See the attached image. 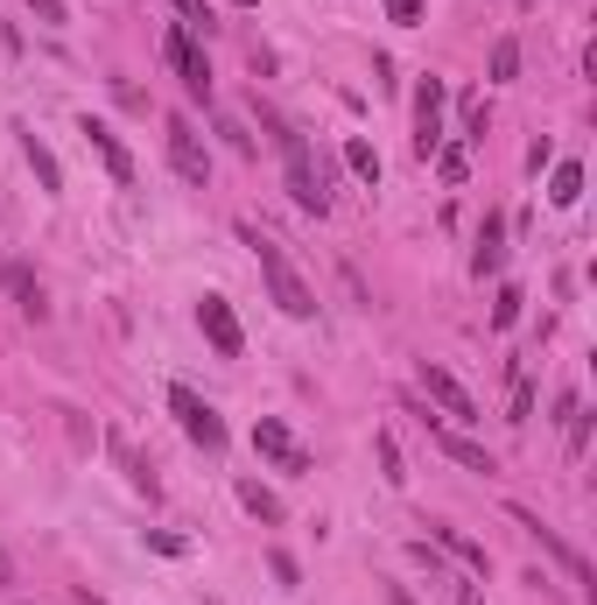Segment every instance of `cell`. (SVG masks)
Listing matches in <instances>:
<instances>
[{
	"instance_id": "6da1fadb",
	"label": "cell",
	"mask_w": 597,
	"mask_h": 605,
	"mask_svg": "<svg viewBox=\"0 0 597 605\" xmlns=\"http://www.w3.org/2000/svg\"><path fill=\"white\" fill-rule=\"evenodd\" d=\"M246 247H253V261H261L267 297L289 310V317H317V289H309V282H303V268H295V261L281 254V240H267V232H253V226H246Z\"/></svg>"
},
{
	"instance_id": "7a4b0ae2",
	"label": "cell",
	"mask_w": 597,
	"mask_h": 605,
	"mask_svg": "<svg viewBox=\"0 0 597 605\" xmlns=\"http://www.w3.org/2000/svg\"><path fill=\"white\" fill-rule=\"evenodd\" d=\"M267 127H275L281 155H289V198L303 204L309 218H323V212H331V190H323V169H317V162H309V149H303V135H289V127H281V121H267Z\"/></svg>"
},
{
	"instance_id": "3957f363",
	"label": "cell",
	"mask_w": 597,
	"mask_h": 605,
	"mask_svg": "<svg viewBox=\"0 0 597 605\" xmlns=\"http://www.w3.org/2000/svg\"><path fill=\"white\" fill-rule=\"evenodd\" d=\"M169 408H176V423H183V437H190V444L226 451V423H218V408L204 402L198 388H183V380H176V388H169Z\"/></svg>"
},
{
	"instance_id": "277c9868",
	"label": "cell",
	"mask_w": 597,
	"mask_h": 605,
	"mask_svg": "<svg viewBox=\"0 0 597 605\" xmlns=\"http://www.w3.org/2000/svg\"><path fill=\"white\" fill-rule=\"evenodd\" d=\"M162 56H169V64H176V78H183V92L212 106V64H204V50H198V42H190V28H183V22H176L169 36H162Z\"/></svg>"
},
{
	"instance_id": "5b68a950",
	"label": "cell",
	"mask_w": 597,
	"mask_h": 605,
	"mask_svg": "<svg viewBox=\"0 0 597 605\" xmlns=\"http://www.w3.org/2000/svg\"><path fill=\"white\" fill-rule=\"evenodd\" d=\"M162 135H169V169L183 176V184H204V176H212V155H204L198 127H190L183 113H169V127H162Z\"/></svg>"
},
{
	"instance_id": "8992f818",
	"label": "cell",
	"mask_w": 597,
	"mask_h": 605,
	"mask_svg": "<svg viewBox=\"0 0 597 605\" xmlns=\"http://www.w3.org/2000/svg\"><path fill=\"white\" fill-rule=\"evenodd\" d=\"M506 514H513V521H520V528H528V535H534V542H542V550H548V556H556V564H562V570H570V578H576V584H584V592H597V578H590V564H584V556H576V550H570V542H562V535H556V528H548V521H542V514H534V507H506Z\"/></svg>"
},
{
	"instance_id": "52a82bcc",
	"label": "cell",
	"mask_w": 597,
	"mask_h": 605,
	"mask_svg": "<svg viewBox=\"0 0 597 605\" xmlns=\"http://www.w3.org/2000/svg\"><path fill=\"white\" fill-rule=\"evenodd\" d=\"M422 394H429V402H436V408H443V416H450V423H478V402L465 394V380H457L450 366L422 360Z\"/></svg>"
},
{
	"instance_id": "ba28073f",
	"label": "cell",
	"mask_w": 597,
	"mask_h": 605,
	"mask_svg": "<svg viewBox=\"0 0 597 605\" xmlns=\"http://www.w3.org/2000/svg\"><path fill=\"white\" fill-rule=\"evenodd\" d=\"M253 451H261V457H275L281 471H317V457H309L303 444H295V437H289V423H281V416H261V423H253Z\"/></svg>"
},
{
	"instance_id": "9c48e42d",
	"label": "cell",
	"mask_w": 597,
	"mask_h": 605,
	"mask_svg": "<svg viewBox=\"0 0 597 605\" xmlns=\"http://www.w3.org/2000/svg\"><path fill=\"white\" fill-rule=\"evenodd\" d=\"M198 331L212 338L218 360H239V352H246V331H239V317H232L226 297H204V303H198Z\"/></svg>"
},
{
	"instance_id": "30bf717a",
	"label": "cell",
	"mask_w": 597,
	"mask_h": 605,
	"mask_svg": "<svg viewBox=\"0 0 597 605\" xmlns=\"http://www.w3.org/2000/svg\"><path fill=\"white\" fill-rule=\"evenodd\" d=\"M443 149V78H422L415 85V155H436Z\"/></svg>"
},
{
	"instance_id": "8fae6325",
	"label": "cell",
	"mask_w": 597,
	"mask_h": 605,
	"mask_svg": "<svg viewBox=\"0 0 597 605\" xmlns=\"http://www.w3.org/2000/svg\"><path fill=\"white\" fill-rule=\"evenodd\" d=\"M78 135H85V149L106 162V176H113V184H134V155H127V141H119L106 121H92V113H85V121H78Z\"/></svg>"
},
{
	"instance_id": "7c38bea8",
	"label": "cell",
	"mask_w": 597,
	"mask_h": 605,
	"mask_svg": "<svg viewBox=\"0 0 597 605\" xmlns=\"http://www.w3.org/2000/svg\"><path fill=\"white\" fill-rule=\"evenodd\" d=\"M436 451H443V457H457V465H465V471H485V479H492V471H499V465H492V451H485V444H471V437L443 430V423H436Z\"/></svg>"
},
{
	"instance_id": "4fadbf2b",
	"label": "cell",
	"mask_w": 597,
	"mask_h": 605,
	"mask_svg": "<svg viewBox=\"0 0 597 605\" xmlns=\"http://www.w3.org/2000/svg\"><path fill=\"white\" fill-rule=\"evenodd\" d=\"M499 261H506V226H499V218H485V232H478V254H471V275L485 282V275H499Z\"/></svg>"
},
{
	"instance_id": "5bb4252c",
	"label": "cell",
	"mask_w": 597,
	"mask_h": 605,
	"mask_svg": "<svg viewBox=\"0 0 597 605\" xmlns=\"http://www.w3.org/2000/svg\"><path fill=\"white\" fill-rule=\"evenodd\" d=\"M106 444H113V457H119V471H127V486H134V493H148V500H155L162 486H155V471H148V457L134 451L127 437H106Z\"/></svg>"
},
{
	"instance_id": "9a60e30c",
	"label": "cell",
	"mask_w": 597,
	"mask_h": 605,
	"mask_svg": "<svg viewBox=\"0 0 597 605\" xmlns=\"http://www.w3.org/2000/svg\"><path fill=\"white\" fill-rule=\"evenodd\" d=\"M14 135H22V155H28V169H36V184H42V190H50V198H56V190H64V169H56V155L42 149V141L28 135V127H14Z\"/></svg>"
},
{
	"instance_id": "2e32d148",
	"label": "cell",
	"mask_w": 597,
	"mask_h": 605,
	"mask_svg": "<svg viewBox=\"0 0 597 605\" xmlns=\"http://www.w3.org/2000/svg\"><path fill=\"white\" fill-rule=\"evenodd\" d=\"M436 542H443V550H450V556H457V564H471V570H478V578H485V570H492V556H485V542H471V535H465V528H443V521H436Z\"/></svg>"
},
{
	"instance_id": "e0dca14e",
	"label": "cell",
	"mask_w": 597,
	"mask_h": 605,
	"mask_svg": "<svg viewBox=\"0 0 597 605\" xmlns=\"http://www.w3.org/2000/svg\"><path fill=\"white\" fill-rule=\"evenodd\" d=\"M576 198H584V162H556V176H548V204L570 212Z\"/></svg>"
},
{
	"instance_id": "ac0fdd59",
	"label": "cell",
	"mask_w": 597,
	"mask_h": 605,
	"mask_svg": "<svg viewBox=\"0 0 597 605\" xmlns=\"http://www.w3.org/2000/svg\"><path fill=\"white\" fill-rule=\"evenodd\" d=\"M239 507H246V514H261V521H281V500L267 493L261 479H239Z\"/></svg>"
},
{
	"instance_id": "d6986e66",
	"label": "cell",
	"mask_w": 597,
	"mask_h": 605,
	"mask_svg": "<svg viewBox=\"0 0 597 605\" xmlns=\"http://www.w3.org/2000/svg\"><path fill=\"white\" fill-rule=\"evenodd\" d=\"M0 282H8V289H14V303H22V317H42V310H50V303H42V289H36V282H28V275H22V268H0Z\"/></svg>"
},
{
	"instance_id": "ffe728a7",
	"label": "cell",
	"mask_w": 597,
	"mask_h": 605,
	"mask_svg": "<svg viewBox=\"0 0 597 605\" xmlns=\"http://www.w3.org/2000/svg\"><path fill=\"white\" fill-rule=\"evenodd\" d=\"M345 162H352V176H358V184H380V155H372V141H345Z\"/></svg>"
},
{
	"instance_id": "44dd1931",
	"label": "cell",
	"mask_w": 597,
	"mask_h": 605,
	"mask_svg": "<svg viewBox=\"0 0 597 605\" xmlns=\"http://www.w3.org/2000/svg\"><path fill=\"white\" fill-rule=\"evenodd\" d=\"M506 78H520V42L513 36L492 42V85H506Z\"/></svg>"
},
{
	"instance_id": "7402d4cb",
	"label": "cell",
	"mask_w": 597,
	"mask_h": 605,
	"mask_svg": "<svg viewBox=\"0 0 597 605\" xmlns=\"http://www.w3.org/2000/svg\"><path fill=\"white\" fill-rule=\"evenodd\" d=\"M520 303H528V297H520V289H513V282H506V289H499V303H492V331H513V317H520Z\"/></svg>"
},
{
	"instance_id": "603a6c76",
	"label": "cell",
	"mask_w": 597,
	"mask_h": 605,
	"mask_svg": "<svg viewBox=\"0 0 597 605\" xmlns=\"http://www.w3.org/2000/svg\"><path fill=\"white\" fill-rule=\"evenodd\" d=\"M528 416H534V388H528V380H513V402H506V423L520 430Z\"/></svg>"
},
{
	"instance_id": "cb8c5ba5",
	"label": "cell",
	"mask_w": 597,
	"mask_h": 605,
	"mask_svg": "<svg viewBox=\"0 0 597 605\" xmlns=\"http://www.w3.org/2000/svg\"><path fill=\"white\" fill-rule=\"evenodd\" d=\"M436 169H443V184H465L471 155H465V149H436Z\"/></svg>"
},
{
	"instance_id": "d4e9b609",
	"label": "cell",
	"mask_w": 597,
	"mask_h": 605,
	"mask_svg": "<svg viewBox=\"0 0 597 605\" xmlns=\"http://www.w3.org/2000/svg\"><path fill=\"white\" fill-rule=\"evenodd\" d=\"M380 471H386V486H401V479H408V471H401V444H394L386 430H380Z\"/></svg>"
},
{
	"instance_id": "484cf974",
	"label": "cell",
	"mask_w": 597,
	"mask_h": 605,
	"mask_svg": "<svg viewBox=\"0 0 597 605\" xmlns=\"http://www.w3.org/2000/svg\"><path fill=\"white\" fill-rule=\"evenodd\" d=\"M176 14H183V28H212V8H204V0H169Z\"/></svg>"
},
{
	"instance_id": "4316f807",
	"label": "cell",
	"mask_w": 597,
	"mask_h": 605,
	"mask_svg": "<svg viewBox=\"0 0 597 605\" xmlns=\"http://www.w3.org/2000/svg\"><path fill=\"white\" fill-rule=\"evenodd\" d=\"M386 22H401V28H415V22H422V0H386Z\"/></svg>"
},
{
	"instance_id": "83f0119b",
	"label": "cell",
	"mask_w": 597,
	"mask_h": 605,
	"mask_svg": "<svg viewBox=\"0 0 597 605\" xmlns=\"http://www.w3.org/2000/svg\"><path fill=\"white\" fill-rule=\"evenodd\" d=\"M28 8H36V22H50V28H64V22H71L64 0H28Z\"/></svg>"
},
{
	"instance_id": "f1b7e54d",
	"label": "cell",
	"mask_w": 597,
	"mask_h": 605,
	"mask_svg": "<svg viewBox=\"0 0 597 605\" xmlns=\"http://www.w3.org/2000/svg\"><path fill=\"white\" fill-rule=\"evenodd\" d=\"M218 135H226L239 155H253V135H246V127H239V121H226V127H218Z\"/></svg>"
},
{
	"instance_id": "f546056e",
	"label": "cell",
	"mask_w": 597,
	"mask_h": 605,
	"mask_svg": "<svg viewBox=\"0 0 597 605\" xmlns=\"http://www.w3.org/2000/svg\"><path fill=\"white\" fill-rule=\"evenodd\" d=\"M465 141H485V106H465Z\"/></svg>"
},
{
	"instance_id": "4dcf8cb0",
	"label": "cell",
	"mask_w": 597,
	"mask_h": 605,
	"mask_svg": "<svg viewBox=\"0 0 597 605\" xmlns=\"http://www.w3.org/2000/svg\"><path fill=\"white\" fill-rule=\"evenodd\" d=\"M0 584H14V556L8 550H0Z\"/></svg>"
},
{
	"instance_id": "1f68e13d",
	"label": "cell",
	"mask_w": 597,
	"mask_h": 605,
	"mask_svg": "<svg viewBox=\"0 0 597 605\" xmlns=\"http://www.w3.org/2000/svg\"><path fill=\"white\" fill-rule=\"evenodd\" d=\"M457 598H465V605H485V598H478V592H471V584H465V592H457Z\"/></svg>"
},
{
	"instance_id": "d6a6232c",
	"label": "cell",
	"mask_w": 597,
	"mask_h": 605,
	"mask_svg": "<svg viewBox=\"0 0 597 605\" xmlns=\"http://www.w3.org/2000/svg\"><path fill=\"white\" fill-rule=\"evenodd\" d=\"M78 598H85V605H106V598H92V584H85V592H78Z\"/></svg>"
}]
</instances>
